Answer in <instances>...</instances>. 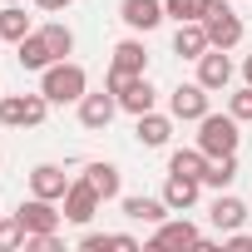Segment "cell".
<instances>
[{
	"mask_svg": "<svg viewBox=\"0 0 252 252\" xmlns=\"http://www.w3.org/2000/svg\"><path fill=\"white\" fill-rule=\"evenodd\" d=\"M30 30H35V25H30V15H25L20 5H5V10H0V40H5V45H20Z\"/></svg>",
	"mask_w": 252,
	"mask_h": 252,
	"instance_id": "cell-23",
	"label": "cell"
},
{
	"mask_svg": "<svg viewBox=\"0 0 252 252\" xmlns=\"http://www.w3.org/2000/svg\"><path fill=\"white\" fill-rule=\"evenodd\" d=\"M50 109L55 104L40 89L35 94H0V124H5V129H40Z\"/></svg>",
	"mask_w": 252,
	"mask_h": 252,
	"instance_id": "cell-3",
	"label": "cell"
},
{
	"mask_svg": "<svg viewBox=\"0 0 252 252\" xmlns=\"http://www.w3.org/2000/svg\"><path fill=\"white\" fill-rule=\"evenodd\" d=\"M74 109H79V124H84V129L99 134V129H109L114 114H119V94H114V89H99V94H84Z\"/></svg>",
	"mask_w": 252,
	"mask_h": 252,
	"instance_id": "cell-8",
	"label": "cell"
},
{
	"mask_svg": "<svg viewBox=\"0 0 252 252\" xmlns=\"http://www.w3.org/2000/svg\"><path fill=\"white\" fill-rule=\"evenodd\" d=\"M208 222H213L218 232H237V227L247 222V203H242L237 193H227V188H222V193L213 198V208H208Z\"/></svg>",
	"mask_w": 252,
	"mask_h": 252,
	"instance_id": "cell-13",
	"label": "cell"
},
{
	"mask_svg": "<svg viewBox=\"0 0 252 252\" xmlns=\"http://www.w3.org/2000/svg\"><path fill=\"white\" fill-rule=\"evenodd\" d=\"M198 242H203V232H198L188 218H163V222L154 227V237H149V247H158V252H163V247H198Z\"/></svg>",
	"mask_w": 252,
	"mask_h": 252,
	"instance_id": "cell-11",
	"label": "cell"
},
{
	"mask_svg": "<svg viewBox=\"0 0 252 252\" xmlns=\"http://www.w3.org/2000/svg\"><path fill=\"white\" fill-rule=\"evenodd\" d=\"M25 252H64V242H60V232H30Z\"/></svg>",
	"mask_w": 252,
	"mask_h": 252,
	"instance_id": "cell-28",
	"label": "cell"
},
{
	"mask_svg": "<svg viewBox=\"0 0 252 252\" xmlns=\"http://www.w3.org/2000/svg\"><path fill=\"white\" fill-rule=\"evenodd\" d=\"M208 5H213V0H163V10H168V20H203L208 15Z\"/></svg>",
	"mask_w": 252,
	"mask_h": 252,
	"instance_id": "cell-25",
	"label": "cell"
},
{
	"mask_svg": "<svg viewBox=\"0 0 252 252\" xmlns=\"http://www.w3.org/2000/svg\"><path fill=\"white\" fill-rule=\"evenodd\" d=\"M60 203H64V218L84 227V222H89V218L99 213V203H104V198H99V193H94V188H89L84 178H74V183L64 188V198H60Z\"/></svg>",
	"mask_w": 252,
	"mask_h": 252,
	"instance_id": "cell-10",
	"label": "cell"
},
{
	"mask_svg": "<svg viewBox=\"0 0 252 252\" xmlns=\"http://www.w3.org/2000/svg\"><path fill=\"white\" fill-rule=\"evenodd\" d=\"M109 69H119V74H149V50H144V40H134V35L119 40Z\"/></svg>",
	"mask_w": 252,
	"mask_h": 252,
	"instance_id": "cell-17",
	"label": "cell"
},
{
	"mask_svg": "<svg viewBox=\"0 0 252 252\" xmlns=\"http://www.w3.org/2000/svg\"><path fill=\"white\" fill-rule=\"evenodd\" d=\"M69 183H74V178H69L60 163H35V168H30V193H35V198H55V203H60Z\"/></svg>",
	"mask_w": 252,
	"mask_h": 252,
	"instance_id": "cell-14",
	"label": "cell"
},
{
	"mask_svg": "<svg viewBox=\"0 0 252 252\" xmlns=\"http://www.w3.org/2000/svg\"><path fill=\"white\" fill-rule=\"evenodd\" d=\"M15 218L25 222V232H60V222H64V213L55 208V198H35V193L15 208Z\"/></svg>",
	"mask_w": 252,
	"mask_h": 252,
	"instance_id": "cell-7",
	"label": "cell"
},
{
	"mask_svg": "<svg viewBox=\"0 0 252 252\" xmlns=\"http://www.w3.org/2000/svg\"><path fill=\"white\" fill-rule=\"evenodd\" d=\"M84 183H89L104 203H114V198H119V188H124V173H119V163H109V158H104V163H89V168H84Z\"/></svg>",
	"mask_w": 252,
	"mask_h": 252,
	"instance_id": "cell-19",
	"label": "cell"
},
{
	"mask_svg": "<svg viewBox=\"0 0 252 252\" xmlns=\"http://www.w3.org/2000/svg\"><path fill=\"white\" fill-rule=\"evenodd\" d=\"M208 163H213V158H208L198 144H193V149H173V154H168V173H183V178H203V173H208Z\"/></svg>",
	"mask_w": 252,
	"mask_h": 252,
	"instance_id": "cell-21",
	"label": "cell"
},
{
	"mask_svg": "<svg viewBox=\"0 0 252 252\" xmlns=\"http://www.w3.org/2000/svg\"><path fill=\"white\" fill-rule=\"evenodd\" d=\"M74 0H35V10H69Z\"/></svg>",
	"mask_w": 252,
	"mask_h": 252,
	"instance_id": "cell-31",
	"label": "cell"
},
{
	"mask_svg": "<svg viewBox=\"0 0 252 252\" xmlns=\"http://www.w3.org/2000/svg\"><path fill=\"white\" fill-rule=\"evenodd\" d=\"M168 213H173V208L163 203V193H158V198H149V193H134V198H124V218H134V222H154V227H158Z\"/></svg>",
	"mask_w": 252,
	"mask_h": 252,
	"instance_id": "cell-20",
	"label": "cell"
},
{
	"mask_svg": "<svg viewBox=\"0 0 252 252\" xmlns=\"http://www.w3.org/2000/svg\"><path fill=\"white\" fill-rule=\"evenodd\" d=\"M227 114H232L237 124H252V84H242V89L227 94Z\"/></svg>",
	"mask_w": 252,
	"mask_h": 252,
	"instance_id": "cell-27",
	"label": "cell"
},
{
	"mask_svg": "<svg viewBox=\"0 0 252 252\" xmlns=\"http://www.w3.org/2000/svg\"><path fill=\"white\" fill-rule=\"evenodd\" d=\"M237 154H222V158H213L208 163V173H203V188H213V193H222V188H232L237 183Z\"/></svg>",
	"mask_w": 252,
	"mask_h": 252,
	"instance_id": "cell-22",
	"label": "cell"
},
{
	"mask_svg": "<svg viewBox=\"0 0 252 252\" xmlns=\"http://www.w3.org/2000/svg\"><path fill=\"white\" fill-rule=\"evenodd\" d=\"M208 109H213V89H203L198 79H193V84H178V89L168 94V114L183 119V124H198Z\"/></svg>",
	"mask_w": 252,
	"mask_h": 252,
	"instance_id": "cell-5",
	"label": "cell"
},
{
	"mask_svg": "<svg viewBox=\"0 0 252 252\" xmlns=\"http://www.w3.org/2000/svg\"><path fill=\"white\" fill-rule=\"evenodd\" d=\"M79 247H84V252H109V247H114V232H84Z\"/></svg>",
	"mask_w": 252,
	"mask_h": 252,
	"instance_id": "cell-29",
	"label": "cell"
},
{
	"mask_svg": "<svg viewBox=\"0 0 252 252\" xmlns=\"http://www.w3.org/2000/svg\"><path fill=\"white\" fill-rule=\"evenodd\" d=\"M0 45H5V40H0Z\"/></svg>",
	"mask_w": 252,
	"mask_h": 252,
	"instance_id": "cell-33",
	"label": "cell"
},
{
	"mask_svg": "<svg viewBox=\"0 0 252 252\" xmlns=\"http://www.w3.org/2000/svg\"><path fill=\"white\" fill-rule=\"evenodd\" d=\"M203 50H213V45H208V25H203V20H183V25L173 30V55L198 60Z\"/></svg>",
	"mask_w": 252,
	"mask_h": 252,
	"instance_id": "cell-18",
	"label": "cell"
},
{
	"mask_svg": "<svg viewBox=\"0 0 252 252\" xmlns=\"http://www.w3.org/2000/svg\"><path fill=\"white\" fill-rule=\"evenodd\" d=\"M40 35H45V45L55 50V60H69V55H74V30H69L64 20H50V25H40Z\"/></svg>",
	"mask_w": 252,
	"mask_h": 252,
	"instance_id": "cell-24",
	"label": "cell"
},
{
	"mask_svg": "<svg viewBox=\"0 0 252 252\" xmlns=\"http://www.w3.org/2000/svg\"><path fill=\"white\" fill-rule=\"evenodd\" d=\"M40 94H45L50 104H79V99L89 94V74H84V64H74V60H55L50 69H40Z\"/></svg>",
	"mask_w": 252,
	"mask_h": 252,
	"instance_id": "cell-1",
	"label": "cell"
},
{
	"mask_svg": "<svg viewBox=\"0 0 252 252\" xmlns=\"http://www.w3.org/2000/svg\"><path fill=\"white\" fill-rule=\"evenodd\" d=\"M119 20L134 35H149V30H158L168 20V10H163V0H119Z\"/></svg>",
	"mask_w": 252,
	"mask_h": 252,
	"instance_id": "cell-6",
	"label": "cell"
},
{
	"mask_svg": "<svg viewBox=\"0 0 252 252\" xmlns=\"http://www.w3.org/2000/svg\"><path fill=\"white\" fill-rule=\"evenodd\" d=\"M25 237H30V232H25V222H20L15 213H10V218L0 213V252H15V247H25Z\"/></svg>",
	"mask_w": 252,
	"mask_h": 252,
	"instance_id": "cell-26",
	"label": "cell"
},
{
	"mask_svg": "<svg viewBox=\"0 0 252 252\" xmlns=\"http://www.w3.org/2000/svg\"><path fill=\"white\" fill-rule=\"evenodd\" d=\"M242 79H247V84H252V55H247V60H242Z\"/></svg>",
	"mask_w": 252,
	"mask_h": 252,
	"instance_id": "cell-32",
	"label": "cell"
},
{
	"mask_svg": "<svg viewBox=\"0 0 252 252\" xmlns=\"http://www.w3.org/2000/svg\"><path fill=\"white\" fill-rule=\"evenodd\" d=\"M237 144H242V134H237V119L232 114H203L198 119V149L208 154V158H222V154H237Z\"/></svg>",
	"mask_w": 252,
	"mask_h": 252,
	"instance_id": "cell-2",
	"label": "cell"
},
{
	"mask_svg": "<svg viewBox=\"0 0 252 252\" xmlns=\"http://www.w3.org/2000/svg\"><path fill=\"white\" fill-rule=\"evenodd\" d=\"M198 84L213 89V94L232 84V60H227V50H203V55H198Z\"/></svg>",
	"mask_w": 252,
	"mask_h": 252,
	"instance_id": "cell-12",
	"label": "cell"
},
{
	"mask_svg": "<svg viewBox=\"0 0 252 252\" xmlns=\"http://www.w3.org/2000/svg\"><path fill=\"white\" fill-rule=\"evenodd\" d=\"M198 198H203V178H183V173H168L163 178V203L173 213H188Z\"/></svg>",
	"mask_w": 252,
	"mask_h": 252,
	"instance_id": "cell-15",
	"label": "cell"
},
{
	"mask_svg": "<svg viewBox=\"0 0 252 252\" xmlns=\"http://www.w3.org/2000/svg\"><path fill=\"white\" fill-rule=\"evenodd\" d=\"M134 139H139V149H168V139H173V114H158V109L139 114V119H134Z\"/></svg>",
	"mask_w": 252,
	"mask_h": 252,
	"instance_id": "cell-9",
	"label": "cell"
},
{
	"mask_svg": "<svg viewBox=\"0 0 252 252\" xmlns=\"http://www.w3.org/2000/svg\"><path fill=\"white\" fill-rule=\"evenodd\" d=\"M222 247L227 252H252V232H242V227L237 232H222Z\"/></svg>",
	"mask_w": 252,
	"mask_h": 252,
	"instance_id": "cell-30",
	"label": "cell"
},
{
	"mask_svg": "<svg viewBox=\"0 0 252 252\" xmlns=\"http://www.w3.org/2000/svg\"><path fill=\"white\" fill-rule=\"evenodd\" d=\"M203 25H208V45H213V50H237V45H242V35H247L242 15L227 5V0H213L208 15H203Z\"/></svg>",
	"mask_w": 252,
	"mask_h": 252,
	"instance_id": "cell-4",
	"label": "cell"
},
{
	"mask_svg": "<svg viewBox=\"0 0 252 252\" xmlns=\"http://www.w3.org/2000/svg\"><path fill=\"white\" fill-rule=\"evenodd\" d=\"M15 60H20V69L40 74V69H50V64H55V50L45 45V35H40V30H30V35L15 45Z\"/></svg>",
	"mask_w": 252,
	"mask_h": 252,
	"instance_id": "cell-16",
	"label": "cell"
}]
</instances>
